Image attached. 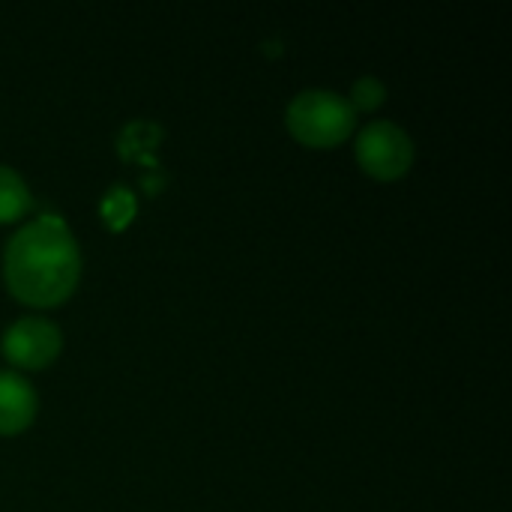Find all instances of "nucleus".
<instances>
[{"instance_id":"nucleus-7","label":"nucleus","mask_w":512,"mask_h":512,"mask_svg":"<svg viewBox=\"0 0 512 512\" xmlns=\"http://www.w3.org/2000/svg\"><path fill=\"white\" fill-rule=\"evenodd\" d=\"M384 99H387V87H384L375 75L360 78V81L354 84L351 96H348V102H351L354 111H375V108L384 105Z\"/></svg>"},{"instance_id":"nucleus-8","label":"nucleus","mask_w":512,"mask_h":512,"mask_svg":"<svg viewBox=\"0 0 512 512\" xmlns=\"http://www.w3.org/2000/svg\"><path fill=\"white\" fill-rule=\"evenodd\" d=\"M132 198L129 195H123V189H114L111 192V198L102 204V213H105V219L114 225V228H120L123 222H129L132 219Z\"/></svg>"},{"instance_id":"nucleus-4","label":"nucleus","mask_w":512,"mask_h":512,"mask_svg":"<svg viewBox=\"0 0 512 512\" xmlns=\"http://www.w3.org/2000/svg\"><path fill=\"white\" fill-rule=\"evenodd\" d=\"M63 351L60 327L45 318H21L3 333V354L15 369H48Z\"/></svg>"},{"instance_id":"nucleus-6","label":"nucleus","mask_w":512,"mask_h":512,"mask_svg":"<svg viewBox=\"0 0 512 512\" xmlns=\"http://www.w3.org/2000/svg\"><path fill=\"white\" fill-rule=\"evenodd\" d=\"M33 207V195L18 171L0 165V225L18 222Z\"/></svg>"},{"instance_id":"nucleus-3","label":"nucleus","mask_w":512,"mask_h":512,"mask_svg":"<svg viewBox=\"0 0 512 512\" xmlns=\"http://www.w3.org/2000/svg\"><path fill=\"white\" fill-rule=\"evenodd\" d=\"M354 153H357L360 168L381 183L405 177L414 165V141L393 120H375L363 126L357 135Z\"/></svg>"},{"instance_id":"nucleus-5","label":"nucleus","mask_w":512,"mask_h":512,"mask_svg":"<svg viewBox=\"0 0 512 512\" xmlns=\"http://www.w3.org/2000/svg\"><path fill=\"white\" fill-rule=\"evenodd\" d=\"M39 411L36 390L15 372H0V435L12 438L33 426Z\"/></svg>"},{"instance_id":"nucleus-1","label":"nucleus","mask_w":512,"mask_h":512,"mask_svg":"<svg viewBox=\"0 0 512 512\" xmlns=\"http://www.w3.org/2000/svg\"><path fill=\"white\" fill-rule=\"evenodd\" d=\"M81 279V252L69 225L45 213L27 222L3 252L6 291L33 309H54L66 303Z\"/></svg>"},{"instance_id":"nucleus-2","label":"nucleus","mask_w":512,"mask_h":512,"mask_svg":"<svg viewBox=\"0 0 512 512\" xmlns=\"http://www.w3.org/2000/svg\"><path fill=\"white\" fill-rule=\"evenodd\" d=\"M291 138L312 150H333L345 144L357 129V111L333 90H303L285 111Z\"/></svg>"}]
</instances>
